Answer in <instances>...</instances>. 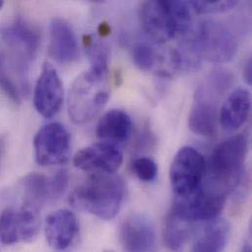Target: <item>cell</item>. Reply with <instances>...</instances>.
<instances>
[{
    "instance_id": "17",
    "label": "cell",
    "mask_w": 252,
    "mask_h": 252,
    "mask_svg": "<svg viewBox=\"0 0 252 252\" xmlns=\"http://www.w3.org/2000/svg\"><path fill=\"white\" fill-rule=\"evenodd\" d=\"M252 107V97L248 90H234L219 110V124L226 131H235L248 120Z\"/></svg>"
},
{
    "instance_id": "1",
    "label": "cell",
    "mask_w": 252,
    "mask_h": 252,
    "mask_svg": "<svg viewBox=\"0 0 252 252\" xmlns=\"http://www.w3.org/2000/svg\"><path fill=\"white\" fill-rule=\"evenodd\" d=\"M125 183L116 174H92L70 195V204L99 219L109 220L120 211L125 198Z\"/></svg>"
},
{
    "instance_id": "28",
    "label": "cell",
    "mask_w": 252,
    "mask_h": 252,
    "mask_svg": "<svg viewBox=\"0 0 252 252\" xmlns=\"http://www.w3.org/2000/svg\"><path fill=\"white\" fill-rule=\"evenodd\" d=\"M3 5H4V2L3 1H0V10L2 9V7H3Z\"/></svg>"
},
{
    "instance_id": "21",
    "label": "cell",
    "mask_w": 252,
    "mask_h": 252,
    "mask_svg": "<svg viewBox=\"0 0 252 252\" xmlns=\"http://www.w3.org/2000/svg\"><path fill=\"white\" fill-rule=\"evenodd\" d=\"M23 204L40 210L50 200L49 178L42 174L31 173L21 181Z\"/></svg>"
},
{
    "instance_id": "16",
    "label": "cell",
    "mask_w": 252,
    "mask_h": 252,
    "mask_svg": "<svg viewBox=\"0 0 252 252\" xmlns=\"http://www.w3.org/2000/svg\"><path fill=\"white\" fill-rule=\"evenodd\" d=\"M45 238L55 251H65L72 246L79 234L76 214L68 209H60L46 218Z\"/></svg>"
},
{
    "instance_id": "5",
    "label": "cell",
    "mask_w": 252,
    "mask_h": 252,
    "mask_svg": "<svg viewBox=\"0 0 252 252\" xmlns=\"http://www.w3.org/2000/svg\"><path fill=\"white\" fill-rule=\"evenodd\" d=\"M0 35L11 51L22 86L28 89L29 67L36 58L40 46L39 32L32 24L18 17L0 27Z\"/></svg>"
},
{
    "instance_id": "8",
    "label": "cell",
    "mask_w": 252,
    "mask_h": 252,
    "mask_svg": "<svg viewBox=\"0 0 252 252\" xmlns=\"http://www.w3.org/2000/svg\"><path fill=\"white\" fill-rule=\"evenodd\" d=\"M40 229L39 210L22 204L8 207L0 214V242L6 246L32 243Z\"/></svg>"
},
{
    "instance_id": "30",
    "label": "cell",
    "mask_w": 252,
    "mask_h": 252,
    "mask_svg": "<svg viewBox=\"0 0 252 252\" xmlns=\"http://www.w3.org/2000/svg\"><path fill=\"white\" fill-rule=\"evenodd\" d=\"M113 252V251H105V252Z\"/></svg>"
},
{
    "instance_id": "15",
    "label": "cell",
    "mask_w": 252,
    "mask_h": 252,
    "mask_svg": "<svg viewBox=\"0 0 252 252\" xmlns=\"http://www.w3.org/2000/svg\"><path fill=\"white\" fill-rule=\"evenodd\" d=\"M48 32L50 56L62 64L76 61L80 54V47L71 25L61 18H54L49 24Z\"/></svg>"
},
{
    "instance_id": "23",
    "label": "cell",
    "mask_w": 252,
    "mask_h": 252,
    "mask_svg": "<svg viewBox=\"0 0 252 252\" xmlns=\"http://www.w3.org/2000/svg\"><path fill=\"white\" fill-rule=\"evenodd\" d=\"M131 168L135 176L144 183L153 182L158 174L157 164L149 157L136 158L132 162Z\"/></svg>"
},
{
    "instance_id": "14",
    "label": "cell",
    "mask_w": 252,
    "mask_h": 252,
    "mask_svg": "<svg viewBox=\"0 0 252 252\" xmlns=\"http://www.w3.org/2000/svg\"><path fill=\"white\" fill-rule=\"evenodd\" d=\"M120 242L125 252H154L156 232L152 221L144 214H131L120 227Z\"/></svg>"
},
{
    "instance_id": "29",
    "label": "cell",
    "mask_w": 252,
    "mask_h": 252,
    "mask_svg": "<svg viewBox=\"0 0 252 252\" xmlns=\"http://www.w3.org/2000/svg\"><path fill=\"white\" fill-rule=\"evenodd\" d=\"M1 152H2V147H1V145H0V157H1Z\"/></svg>"
},
{
    "instance_id": "27",
    "label": "cell",
    "mask_w": 252,
    "mask_h": 252,
    "mask_svg": "<svg viewBox=\"0 0 252 252\" xmlns=\"http://www.w3.org/2000/svg\"><path fill=\"white\" fill-rule=\"evenodd\" d=\"M242 252H252V248H251L250 244H247V245L244 247Z\"/></svg>"
},
{
    "instance_id": "6",
    "label": "cell",
    "mask_w": 252,
    "mask_h": 252,
    "mask_svg": "<svg viewBox=\"0 0 252 252\" xmlns=\"http://www.w3.org/2000/svg\"><path fill=\"white\" fill-rule=\"evenodd\" d=\"M191 41L199 58L214 63L230 62L238 49L235 34L215 20H205L194 26Z\"/></svg>"
},
{
    "instance_id": "10",
    "label": "cell",
    "mask_w": 252,
    "mask_h": 252,
    "mask_svg": "<svg viewBox=\"0 0 252 252\" xmlns=\"http://www.w3.org/2000/svg\"><path fill=\"white\" fill-rule=\"evenodd\" d=\"M143 32L157 44L172 39L177 33V24L170 1H145L139 9Z\"/></svg>"
},
{
    "instance_id": "7",
    "label": "cell",
    "mask_w": 252,
    "mask_h": 252,
    "mask_svg": "<svg viewBox=\"0 0 252 252\" xmlns=\"http://www.w3.org/2000/svg\"><path fill=\"white\" fill-rule=\"evenodd\" d=\"M206 171L203 155L193 147H182L170 168V182L176 198L191 195L201 186Z\"/></svg>"
},
{
    "instance_id": "2",
    "label": "cell",
    "mask_w": 252,
    "mask_h": 252,
    "mask_svg": "<svg viewBox=\"0 0 252 252\" xmlns=\"http://www.w3.org/2000/svg\"><path fill=\"white\" fill-rule=\"evenodd\" d=\"M248 151L249 138L246 133L234 135L218 144L206 165V179L202 185L228 196L242 183Z\"/></svg>"
},
{
    "instance_id": "18",
    "label": "cell",
    "mask_w": 252,
    "mask_h": 252,
    "mask_svg": "<svg viewBox=\"0 0 252 252\" xmlns=\"http://www.w3.org/2000/svg\"><path fill=\"white\" fill-rule=\"evenodd\" d=\"M196 224L178 206L173 204L164 226L163 238L166 247L173 252L181 251L194 233Z\"/></svg>"
},
{
    "instance_id": "24",
    "label": "cell",
    "mask_w": 252,
    "mask_h": 252,
    "mask_svg": "<svg viewBox=\"0 0 252 252\" xmlns=\"http://www.w3.org/2000/svg\"><path fill=\"white\" fill-rule=\"evenodd\" d=\"M69 175L66 170H60L53 177L49 178L50 200H55L64 193L68 187Z\"/></svg>"
},
{
    "instance_id": "13",
    "label": "cell",
    "mask_w": 252,
    "mask_h": 252,
    "mask_svg": "<svg viewBox=\"0 0 252 252\" xmlns=\"http://www.w3.org/2000/svg\"><path fill=\"white\" fill-rule=\"evenodd\" d=\"M64 100L62 81L56 69L45 63L34 87L33 104L36 111L44 118L50 119L58 114Z\"/></svg>"
},
{
    "instance_id": "25",
    "label": "cell",
    "mask_w": 252,
    "mask_h": 252,
    "mask_svg": "<svg viewBox=\"0 0 252 252\" xmlns=\"http://www.w3.org/2000/svg\"><path fill=\"white\" fill-rule=\"evenodd\" d=\"M0 87L3 93L15 103L20 102V93L13 80L3 70L0 71Z\"/></svg>"
},
{
    "instance_id": "9",
    "label": "cell",
    "mask_w": 252,
    "mask_h": 252,
    "mask_svg": "<svg viewBox=\"0 0 252 252\" xmlns=\"http://www.w3.org/2000/svg\"><path fill=\"white\" fill-rule=\"evenodd\" d=\"M35 161L42 166L66 163L71 156V134L64 125L52 122L40 127L33 138Z\"/></svg>"
},
{
    "instance_id": "12",
    "label": "cell",
    "mask_w": 252,
    "mask_h": 252,
    "mask_svg": "<svg viewBox=\"0 0 252 252\" xmlns=\"http://www.w3.org/2000/svg\"><path fill=\"white\" fill-rule=\"evenodd\" d=\"M132 58L141 71L161 78L174 76L182 67L179 51L171 47L139 43L133 47Z\"/></svg>"
},
{
    "instance_id": "4",
    "label": "cell",
    "mask_w": 252,
    "mask_h": 252,
    "mask_svg": "<svg viewBox=\"0 0 252 252\" xmlns=\"http://www.w3.org/2000/svg\"><path fill=\"white\" fill-rule=\"evenodd\" d=\"M233 77L228 71L212 72L196 90L189 117L190 130L198 135L212 136L219 125L218 100L232 85Z\"/></svg>"
},
{
    "instance_id": "22",
    "label": "cell",
    "mask_w": 252,
    "mask_h": 252,
    "mask_svg": "<svg viewBox=\"0 0 252 252\" xmlns=\"http://www.w3.org/2000/svg\"><path fill=\"white\" fill-rule=\"evenodd\" d=\"M192 13L196 14H219L232 10L238 5L235 0H199L189 1Z\"/></svg>"
},
{
    "instance_id": "11",
    "label": "cell",
    "mask_w": 252,
    "mask_h": 252,
    "mask_svg": "<svg viewBox=\"0 0 252 252\" xmlns=\"http://www.w3.org/2000/svg\"><path fill=\"white\" fill-rule=\"evenodd\" d=\"M73 162L78 169L92 174H115L123 163V153L116 144L102 141L80 149Z\"/></svg>"
},
{
    "instance_id": "26",
    "label": "cell",
    "mask_w": 252,
    "mask_h": 252,
    "mask_svg": "<svg viewBox=\"0 0 252 252\" xmlns=\"http://www.w3.org/2000/svg\"><path fill=\"white\" fill-rule=\"evenodd\" d=\"M244 77L246 82L251 85L252 84V59H249L244 67Z\"/></svg>"
},
{
    "instance_id": "19",
    "label": "cell",
    "mask_w": 252,
    "mask_h": 252,
    "mask_svg": "<svg viewBox=\"0 0 252 252\" xmlns=\"http://www.w3.org/2000/svg\"><path fill=\"white\" fill-rule=\"evenodd\" d=\"M192 252H223L230 237V225L221 218L202 222Z\"/></svg>"
},
{
    "instance_id": "3",
    "label": "cell",
    "mask_w": 252,
    "mask_h": 252,
    "mask_svg": "<svg viewBox=\"0 0 252 252\" xmlns=\"http://www.w3.org/2000/svg\"><path fill=\"white\" fill-rule=\"evenodd\" d=\"M110 97L108 66L92 65L78 76L70 87L68 112L76 124H85L94 119Z\"/></svg>"
},
{
    "instance_id": "20",
    "label": "cell",
    "mask_w": 252,
    "mask_h": 252,
    "mask_svg": "<svg viewBox=\"0 0 252 252\" xmlns=\"http://www.w3.org/2000/svg\"><path fill=\"white\" fill-rule=\"evenodd\" d=\"M131 129L132 122L126 112L120 109H111L98 121L96 134L103 141L115 144L126 141Z\"/></svg>"
}]
</instances>
